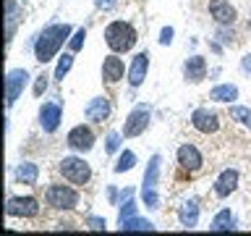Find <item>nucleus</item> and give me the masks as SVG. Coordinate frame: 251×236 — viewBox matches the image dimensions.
I'll return each instance as SVG.
<instances>
[{"label":"nucleus","instance_id":"nucleus-1","mask_svg":"<svg viewBox=\"0 0 251 236\" xmlns=\"http://www.w3.org/2000/svg\"><path fill=\"white\" fill-rule=\"evenodd\" d=\"M68 34H71V27H68V24H55V27H47L42 34L37 37V42H34L37 60H39V63L52 60L55 55H58L60 45L68 39Z\"/></svg>","mask_w":251,"mask_h":236},{"label":"nucleus","instance_id":"nucleus-2","mask_svg":"<svg viewBox=\"0 0 251 236\" xmlns=\"http://www.w3.org/2000/svg\"><path fill=\"white\" fill-rule=\"evenodd\" d=\"M136 29L126 21H113L110 27L105 29V42L110 45V50L115 53H128L133 45H136Z\"/></svg>","mask_w":251,"mask_h":236},{"label":"nucleus","instance_id":"nucleus-3","mask_svg":"<svg viewBox=\"0 0 251 236\" xmlns=\"http://www.w3.org/2000/svg\"><path fill=\"white\" fill-rule=\"evenodd\" d=\"M160 168H162V157L152 155L144 173V184H141V200H144L147 207L157 210L160 207V197H157V181H160Z\"/></svg>","mask_w":251,"mask_h":236},{"label":"nucleus","instance_id":"nucleus-4","mask_svg":"<svg viewBox=\"0 0 251 236\" xmlns=\"http://www.w3.org/2000/svg\"><path fill=\"white\" fill-rule=\"evenodd\" d=\"M45 200H47V205H52V207H58V210H74L78 205V194L71 186L52 184L50 189H47Z\"/></svg>","mask_w":251,"mask_h":236},{"label":"nucleus","instance_id":"nucleus-5","mask_svg":"<svg viewBox=\"0 0 251 236\" xmlns=\"http://www.w3.org/2000/svg\"><path fill=\"white\" fill-rule=\"evenodd\" d=\"M60 173L63 178H68L71 184H86L92 176L89 165H86L84 160H78V157H63L60 160Z\"/></svg>","mask_w":251,"mask_h":236},{"label":"nucleus","instance_id":"nucleus-6","mask_svg":"<svg viewBox=\"0 0 251 236\" xmlns=\"http://www.w3.org/2000/svg\"><path fill=\"white\" fill-rule=\"evenodd\" d=\"M29 82V74L24 68H16V71H8L5 76V105L11 108L16 100H19V94L24 92V87Z\"/></svg>","mask_w":251,"mask_h":236},{"label":"nucleus","instance_id":"nucleus-7","mask_svg":"<svg viewBox=\"0 0 251 236\" xmlns=\"http://www.w3.org/2000/svg\"><path fill=\"white\" fill-rule=\"evenodd\" d=\"M8 215H19V218H34L39 215V202L34 197H11L5 205Z\"/></svg>","mask_w":251,"mask_h":236},{"label":"nucleus","instance_id":"nucleus-8","mask_svg":"<svg viewBox=\"0 0 251 236\" xmlns=\"http://www.w3.org/2000/svg\"><path fill=\"white\" fill-rule=\"evenodd\" d=\"M94 145V134L86 129V126H76V129L68 131V147L76 149V152H89Z\"/></svg>","mask_w":251,"mask_h":236},{"label":"nucleus","instance_id":"nucleus-9","mask_svg":"<svg viewBox=\"0 0 251 236\" xmlns=\"http://www.w3.org/2000/svg\"><path fill=\"white\" fill-rule=\"evenodd\" d=\"M147 126H149V110L147 108H136L128 118H126L123 134H126V137H139Z\"/></svg>","mask_w":251,"mask_h":236},{"label":"nucleus","instance_id":"nucleus-10","mask_svg":"<svg viewBox=\"0 0 251 236\" xmlns=\"http://www.w3.org/2000/svg\"><path fill=\"white\" fill-rule=\"evenodd\" d=\"M191 123H194V129H196V131H201V134H212V131H217V129H220L217 116L212 113V110H204V108L194 110Z\"/></svg>","mask_w":251,"mask_h":236},{"label":"nucleus","instance_id":"nucleus-11","mask_svg":"<svg viewBox=\"0 0 251 236\" xmlns=\"http://www.w3.org/2000/svg\"><path fill=\"white\" fill-rule=\"evenodd\" d=\"M60 118H63V110H60L58 102H47V105H42V110H39V123H42V129L47 134H52L58 129Z\"/></svg>","mask_w":251,"mask_h":236},{"label":"nucleus","instance_id":"nucleus-12","mask_svg":"<svg viewBox=\"0 0 251 236\" xmlns=\"http://www.w3.org/2000/svg\"><path fill=\"white\" fill-rule=\"evenodd\" d=\"M147 71H149V53H139L136 58L131 60V68H128V82H131V87H141V84H144Z\"/></svg>","mask_w":251,"mask_h":236},{"label":"nucleus","instance_id":"nucleus-13","mask_svg":"<svg viewBox=\"0 0 251 236\" xmlns=\"http://www.w3.org/2000/svg\"><path fill=\"white\" fill-rule=\"evenodd\" d=\"M178 163L186 171H199L204 160H201V152L194 145H180L178 147Z\"/></svg>","mask_w":251,"mask_h":236},{"label":"nucleus","instance_id":"nucleus-14","mask_svg":"<svg viewBox=\"0 0 251 236\" xmlns=\"http://www.w3.org/2000/svg\"><path fill=\"white\" fill-rule=\"evenodd\" d=\"M209 13L217 24H233L235 21V8L227 0H209Z\"/></svg>","mask_w":251,"mask_h":236},{"label":"nucleus","instance_id":"nucleus-15","mask_svg":"<svg viewBox=\"0 0 251 236\" xmlns=\"http://www.w3.org/2000/svg\"><path fill=\"white\" fill-rule=\"evenodd\" d=\"M84 116H86V121L102 123V121L110 116V100H107V97H94L89 105L84 108Z\"/></svg>","mask_w":251,"mask_h":236},{"label":"nucleus","instance_id":"nucleus-16","mask_svg":"<svg viewBox=\"0 0 251 236\" xmlns=\"http://www.w3.org/2000/svg\"><path fill=\"white\" fill-rule=\"evenodd\" d=\"M235 186H238V171L227 168L220 173V178L215 181V194L217 197H227L230 192H235Z\"/></svg>","mask_w":251,"mask_h":236},{"label":"nucleus","instance_id":"nucleus-17","mask_svg":"<svg viewBox=\"0 0 251 236\" xmlns=\"http://www.w3.org/2000/svg\"><path fill=\"white\" fill-rule=\"evenodd\" d=\"M123 71H126L123 60L115 58V55H107L105 63H102V76H105V82H110V84H115L118 79H123Z\"/></svg>","mask_w":251,"mask_h":236},{"label":"nucleus","instance_id":"nucleus-18","mask_svg":"<svg viewBox=\"0 0 251 236\" xmlns=\"http://www.w3.org/2000/svg\"><path fill=\"white\" fill-rule=\"evenodd\" d=\"M183 74H186L188 82H201V79L207 76V60H204L201 55H194V58H188Z\"/></svg>","mask_w":251,"mask_h":236},{"label":"nucleus","instance_id":"nucleus-19","mask_svg":"<svg viewBox=\"0 0 251 236\" xmlns=\"http://www.w3.org/2000/svg\"><path fill=\"white\" fill-rule=\"evenodd\" d=\"M39 178V168L34 163H21L19 168H16V181L19 184H26V186H34Z\"/></svg>","mask_w":251,"mask_h":236},{"label":"nucleus","instance_id":"nucleus-20","mask_svg":"<svg viewBox=\"0 0 251 236\" xmlns=\"http://www.w3.org/2000/svg\"><path fill=\"white\" fill-rule=\"evenodd\" d=\"M178 218H180V226L194 228V226H196V220H199V205H196L194 200H188V202L183 205V207H180Z\"/></svg>","mask_w":251,"mask_h":236},{"label":"nucleus","instance_id":"nucleus-21","mask_svg":"<svg viewBox=\"0 0 251 236\" xmlns=\"http://www.w3.org/2000/svg\"><path fill=\"white\" fill-rule=\"evenodd\" d=\"M238 97V89H235L233 84H223V87H215V89L209 92V100H215V102H230Z\"/></svg>","mask_w":251,"mask_h":236},{"label":"nucleus","instance_id":"nucleus-22","mask_svg":"<svg viewBox=\"0 0 251 236\" xmlns=\"http://www.w3.org/2000/svg\"><path fill=\"white\" fill-rule=\"evenodd\" d=\"M230 228H235V218L230 210H220L215 220H212V231H230Z\"/></svg>","mask_w":251,"mask_h":236},{"label":"nucleus","instance_id":"nucleus-23","mask_svg":"<svg viewBox=\"0 0 251 236\" xmlns=\"http://www.w3.org/2000/svg\"><path fill=\"white\" fill-rule=\"evenodd\" d=\"M121 228L123 231H154V226L149 223V220H144V218H126L123 223H121Z\"/></svg>","mask_w":251,"mask_h":236},{"label":"nucleus","instance_id":"nucleus-24","mask_svg":"<svg viewBox=\"0 0 251 236\" xmlns=\"http://www.w3.org/2000/svg\"><path fill=\"white\" fill-rule=\"evenodd\" d=\"M133 165H136V155H133L131 149H126V152H121V157H118V163H115V173L131 171Z\"/></svg>","mask_w":251,"mask_h":236},{"label":"nucleus","instance_id":"nucleus-25","mask_svg":"<svg viewBox=\"0 0 251 236\" xmlns=\"http://www.w3.org/2000/svg\"><path fill=\"white\" fill-rule=\"evenodd\" d=\"M71 66H74V55H63L58 60V66H55V79H63L71 71Z\"/></svg>","mask_w":251,"mask_h":236},{"label":"nucleus","instance_id":"nucleus-26","mask_svg":"<svg viewBox=\"0 0 251 236\" xmlns=\"http://www.w3.org/2000/svg\"><path fill=\"white\" fill-rule=\"evenodd\" d=\"M230 116L235 118V121L246 123L249 129H251V110H249V108H230Z\"/></svg>","mask_w":251,"mask_h":236},{"label":"nucleus","instance_id":"nucleus-27","mask_svg":"<svg viewBox=\"0 0 251 236\" xmlns=\"http://www.w3.org/2000/svg\"><path fill=\"white\" fill-rule=\"evenodd\" d=\"M118 147H121V134H118V131L107 134V145H105V152H107V155H113V152H118Z\"/></svg>","mask_w":251,"mask_h":236},{"label":"nucleus","instance_id":"nucleus-28","mask_svg":"<svg viewBox=\"0 0 251 236\" xmlns=\"http://www.w3.org/2000/svg\"><path fill=\"white\" fill-rule=\"evenodd\" d=\"M84 39H86V29H78L76 34L71 37V42H68V45H71V50H74V53H76V50H81V47H84Z\"/></svg>","mask_w":251,"mask_h":236},{"label":"nucleus","instance_id":"nucleus-29","mask_svg":"<svg viewBox=\"0 0 251 236\" xmlns=\"http://www.w3.org/2000/svg\"><path fill=\"white\" fill-rule=\"evenodd\" d=\"M133 212H136V207H133V202H126L123 207H121V223H123L126 218H131Z\"/></svg>","mask_w":251,"mask_h":236},{"label":"nucleus","instance_id":"nucleus-30","mask_svg":"<svg viewBox=\"0 0 251 236\" xmlns=\"http://www.w3.org/2000/svg\"><path fill=\"white\" fill-rule=\"evenodd\" d=\"M86 223H89V228H92V231H105V226H107L102 218H89Z\"/></svg>","mask_w":251,"mask_h":236},{"label":"nucleus","instance_id":"nucleus-31","mask_svg":"<svg viewBox=\"0 0 251 236\" xmlns=\"http://www.w3.org/2000/svg\"><path fill=\"white\" fill-rule=\"evenodd\" d=\"M45 89H47V76H39V79H37V84H34V94L39 97V94H42Z\"/></svg>","mask_w":251,"mask_h":236},{"label":"nucleus","instance_id":"nucleus-32","mask_svg":"<svg viewBox=\"0 0 251 236\" xmlns=\"http://www.w3.org/2000/svg\"><path fill=\"white\" fill-rule=\"evenodd\" d=\"M160 42H162V45H170V42H173V29H170V27H165V29H162Z\"/></svg>","mask_w":251,"mask_h":236},{"label":"nucleus","instance_id":"nucleus-33","mask_svg":"<svg viewBox=\"0 0 251 236\" xmlns=\"http://www.w3.org/2000/svg\"><path fill=\"white\" fill-rule=\"evenodd\" d=\"M113 3H115V0H97L100 8H113Z\"/></svg>","mask_w":251,"mask_h":236},{"label":"nucleus","instance_id":"nucleus-34","mask_svg":"<svg viewBox=\"0 0 251 236\" xmlns=\"http://www.w3.org/2000/svg\"><path fill=\"white\" fill-rule=\"evenodd\" d=\"M243 68L251 71V55H246V58H243Z\"/></svg>","mask_w":251,"mask_h":236}]
</instances>
